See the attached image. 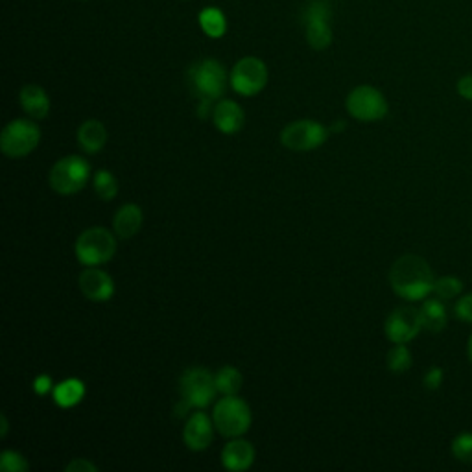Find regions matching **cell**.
Instances as JSON below:
<instances>
[{"label": "cell", "mask_w": 472, "mask_h": 472, "mask_svg": "<svg viewBox=\"0 0 472 472\" xmlns=\"http://www.w3.org/2000/svg\"><path fill=\"white\" fill-rule=\"evenodd\" d=\"M390 282L397 295L408 301H421L434 292L436 277L428 263L419 255H403L392 266Z\"/></svg>", "instance_id": "obj_1"}, {"label": "cell", "mask_w": 472, "mask_h": 472, "mask_svg": "<svg viewBox=\"0 0 472 472\" xmlns=\"http://www.w3.org/2000/svg\"><path fill=\"white\" fill-rule=\"evenodd\" d=\"M189 85L199 102H214L226 93L227 72L220 61L207 58L189 69Z\"/></svg>", "instance_id": "obj_2"}, {"label": "cell", "mask_w": 472, "mask_h": 472, "mask_svg": "<svg viewBox=\"0 0 472 472\" xmlns=\"http://www.w3.org/2000/svg\"><path fill=\"white\" fill-rule=\"evenodd\" d=\"M212 421L224 438H240L251 426V408L236 395H226L214 406Z\"/></svg>", "instance_id": "obj_3"}, {"label": "cell", "mask_w": 472, "mask_h": 472, "mask_svg": "<svg viewBox=\"0 0 472 472\" xmlns=\"http://www.w3.org/2000/svg\"><path fill=\"white\" fill-rule=\"evenodd\" d=\"M78 261L85 266H100L109 263L116 251V238L104 227L83 231L74 245Z\"/></svg>", "instance_id": "obj_4"}, {"label": "cell", "mask_w": 472, "mask_h": 472, "mask_svg": "<svg viewBox=\"0 0 472 472\" xmlns=\"http://www.w3.org/2000/svg\"><path fill=\"white\" fill-rule=\"evenodd\" d=\"M89 162L79 155H69L60 159L51 170V187L61 196H70L89 183Z\"/></svg>", "instance_id": "obj_5"}, {"label": "cell", "mask_w": 472, "mask_h": 472, "mask_svg": "<svg viewBox=\"0 0 472 472\" xmlns=\"http://www.w3.org/2000/svg\"><path fill=\"white\" fill-rule=\"evenodd\" d=\"M180 392L190 408L201 410L208 406L218 393L217 375H212L205 367H190L180 378Z\"/></svg>", "instance_id": "obj_6"}, {"label": "cell", "mask_w": 472, "mask_h": 472, "mask_svg": "<svg viewBox=\"0 0 472 472\" xmlns=\"http://www.w3.org/2000/svg\"><path fill=\"white\" fill-rule=\"evenodd\" d=\"M41 141V130L35 122L26 118L12 120L0 135V150L12 159L26 157Z\"/></svg>", "instance_id": "obj_7"}, {"label": "cell", "mask_w": 472, "mask_h": 472, "mask_svg": "<svg viewBox=\"0 0 472 472\" xmlns=\"http://www.w3.org/2000/svg\"><path fill=\"white\" fill-rule=\"evenodd\" d=\"M329 132L325 125L314 120H297L288 124L282 134H281V143L284 148L293 150V152H310L319 148L327 139Z\"/></svg>", "instance_id": "obj_8"}, {"label": "cell", "mask_w": 472, "mask_h": 472, "mask_svg": "<svg viewBox=\"0 0 472 472\" xmlns=\"http://www.w3.org/2000/svg\"><path fill=\"white\" fill-rule=\"evenodd\" d=\"M268 83V67L259 58H242L231 72L233 89L242 97L259 95Z\"/></svg>", "instance_id": "obj_9"}, {"label": "cell", "mask_w": 472, "mask_h": 472, "mask_svg": "<svg viewBox=\"0 0 472 472\" xmlns=\"http://www.w3.org/2000/svg\"><path fill=\"white\" fill-rule=\"evenodd\" d=\"M347 111L360 122H376L388 115V100L371 85H360L347 97Z\"/></svg>", "instance_id": "obj_10"}, {"label": "cell", "mask_w": 472, "mask_h": 472, "mask_svg": "<svg viewBox=\"0 0 472 472\" xmlns=\"http://www.w3.org/2000/svg\"><path fill=\"white\" fill-rule=\"evenodd\" d=\"M330 5L327 0H314L305 14V32L307 41L314 51H325L332 42L330 30Z\"/></svg>", "instance_id": "obj_11"}, {"label": "cell", "mask_w": 472, "mask_h": 472, "mask_svg": "<svg viewBox=\"0 0 472 472\" xmlns=\"http://www.w3.org/2000/svg\"><path fill=\"white\" fill-rule=\"evenodd\" d=\"M384 329H385V336H388L393 343H408L422 329L421 310L412 307L395 309L388 316V319H385Z\"/></svg>", "instance_id": "obj_12"}, {"label": "cell", "mask_w": 472, "mask_h": 472, "mask_svg": "<svg viewBox=\"0 0 472 472\" xmlns=\"http://www.w3.org/2000/svg\"><path fill=\"white\" fill-rule=\"evenodd\" d=\"M79 290L81 293L91 299V301H109L115 293V282L111 275L100 268L89 266L79 275Z\"/></svg>", "instance_id": "obj_13"}, {"label": "cell", "mask_w": 472, "mask_h": 472, "mask_svg": "<svg viewBox=\"0 0 472 472\" xmlns=\"http://www.w3.org/2000/svg\"><path fill=\"white\" fill-rule=\"evenodd\" d=\"M214 421L208 419L207 413L203 412H196L189 417L187 424H185V430H183V440L185 445L194 450H205L210 443H212V436H214Z\"/></svg>", "instance_id": "obj_14"}, {"label": "cell", "mask_w": 472, "mask_h": 472, "mask_svg": "<svg viewBox=\"0 0 472 472\" xmlns=\"http://www.w3.org/2000/svg\"><path fill=\"white\" fill-rule=\"evenodd\" d=\"M212 120H214V125H217L222 134L235 135L244 127L245 115H244V109L236 102L222 100L217 104V107L212 109Z\"/></svg>", "instance_id": "obj_15"}, {"label": "cell", "mask_w": 472, "mask_h": 472, "mask_svg": "<svg viewBox=\"0 0 472 472\" xmlns=\"http://www.w3.org/2000/svg\"><path fill=\"white\" fill-rule=\"evenodd\" d=\"M113 227L118 238L127 240L135 236L143 227V208L135 203L122 205L115 214Z\"/></svg>", "instance_id": "obj_16"}, {"label": "cell", "mask_w": 472, "mask_h": 472, "mask_svg": "<svg viewBox=\"0 0 472 472\" xmlns=\"http://www.w3.org/2000/svg\"><path fill=\"white\" fill-rule=\"evenodd\" d=\"M253 461H255V449L245 440L235 438L222 450V463L227 470H235V472L245 470L253 465Z\"/></svg>", "instance_id": "obj_17"}, {"label": "cell", "mask_w": 472, "mask_h": 472, "mask_svg": "<svg viewBox=\"0 0 472 472\" xmlns=\"http://www.w3.org/2000/svg\"><path fill=\"white\" fill-rule=\"evenodd\" d=\"M21 106L32 118H47L51 113V98L41 85L30 83L21 89Z\"/></svg>", "instance_id": "obj_18"}, {"label": "cell", "mask_w": 472, "mask_h": 472, "mask_svg": "<svg viewBox=\"0 0 472 472\" xmlns=\"http://www.w3.org/2000/svg\"><path fill=\"white\" fill-rule=\"evenodd\" d=\"M78 143L83 152L98 153L107 143V130L100 120H85L78 130Z\"/></svg>", "instance_id": "obj_19"}, {"label": "cell", "mask_w": 472, "mask_h": 472, "mask_svg": "<svg viewBox=\"0 0 472 472\" xmlns=\"http://www.w3.org/2000/svg\"><path fill=\"white\" fill-rule=\"evenodd\" d=\"M85 397V384L79 378H67L54 388V403L60 408H72Z\"/></svg>", "instance_id": "obj_20"}, {"label": "cell", "mask_w": 472, "mask_h": 472, "mask_svg": "<svg viewBox=\"0 0 472 472\" xmlns=\"http://www.w3.org/2000/svg\"><path fill=\"white\" fill-rule=\"evenodd\" d=\"M422 329L430 332H441L447 327V309L440 299H428L421 309Z\"/></svg>", "instance_id": "obj_21"}, {"label": "cell", "mask_w": 472, "mask_h": 472, "mask_svg": "<svg viewBox=\"0 0 472 472\" xmlns=\"http://www.w3.org/2000/svg\"><path fill=\"white\" fill-rule=\"evenodd\" d=\"M198 21H199L203 33H207L212 39H220L227 32V19H226L224 12L218 10V8L210 6V8L201 10Z\"/></svg>", "instance_id": "obj_22"}, {"label": "cell", "mask_w": 472, "mask_h": 472, "mask_svg": "<svg viewBox=\"0 0 472 472\" xmlns=\"http://www.w3.org/2000/svg\"><path fill=\"white\" fill-rule=\"evenodd\" d=\"M242 384H244V376L233 366H226L217 373L218 392H222L224 395H236L242 388Z\"/></svg>", "instance_id": "obj_23"}, {"label": "cell", "mask_w": 472, "mask_h": 472, "mask_svg": "<svg viewBox=\"0 0 472 472\" xmlns=\"http://www.w3.org/2000/svg\"><path fill=\"white\" fill-rule=\"evenodd\" d=\"M95 192L100 199L111 201L118 192V183L109 170H100L95 176Z\"/></svg>", "instance_id": "obj_24"}, {"label": "cell", "mask_w": 472, "mask_h": 472, "mask_svg": "<svg viewBox=\"0 0 472 472\" xmlns=\"http://www.w3.org/2000/svg\"><path fill=\"white\" fill-rule=\"evenodd\" d=\"M388 367L392 373H406L412 367V353L406 343H395V347L388 353Z\"/></svg>", "instance_id": "obj_25"}, {"label": "cell", "mask_w": 472, "mask_h": 472, "mask_svg": "<svg viewBox=\"0 0 472 472\" xmlns=\"http://www.w3.org/2000/svg\"><path fill=\"white\" fill-rule=\"evenodd\" d=\"M461 290H463V282L459 277H454V275H445V277L438 279L434 284V292L441 299H452V297L459 295Z\"/></svg>", "instance_id": "obj_26"}, {"label": "cell", "mask_w": 472, "mask_h": 472, "mask_svg": "<svg viewBox=\"0 0 472 472\" xmlns=\"http://www.w3.org/2000/svg\"><path fill=\"white\" fill-rule=\"evenodd\" d=\"M0 468L6 472H24L28 470V461L15 450H5L0 456Z\"/></svg>", "instance_id": "obj_27"}, {"label": "cell", "mask_w": 472, "mask_h": 472, "mask_svg": "<svg viewBox=\"0 0 472 472\" xmlns=\"http://www.w3.org/2000/svg\"><path fill=\"white\" fill-rule=\"evenodd\" d=\"M452 454L463 463H472V434H461L452 443Z\"/></svg>", "instance_id": "obj_28"}, {"label": "cell", "mask_w": 472, "mask_h": 472, "mask_svg": "<svg viewBox=\"0 0 472 472\" xmlns=\"http://www.w3.org/2000/svg\"><path fill=\"white\" fill-rule=\"evenodd\" d=\"M456 316L467 323H472V293L459 299L456 305Z\"/></svg>", "instance_id": "obj_29"}, {"label": "cell", "mask_w": 472, "mask_h": 472, "mask_svg": "<svg viewBox=\"0 0 472 472\" xmlns=\"http://www.w3.org/2000/svg\"><path fill=\"white\" fill-rule=\"evenodd\" d=\"M67 472H98V467L95 463H91L89 459L85 458H78V459H72L67 468Z\"/></svg>", "instance_id": "obj_30"}, {"label": "cell", "mask_w": 472, "mask_h": 472, "mask_svg": "<svg viewBox=\"0 0 472 472\" xmlns=\"http://www.w3.org/2000/svg\"><path fill=\"white\" fill-rule=\"evenodd\" d=\"M52 388H54V382H52V378H51L49 375H39V376L33 380V392H35L37 395H41V397L51 393Z\"/></svg>", "instance_id": "obj_31"}, {"label": "cell", "mask_w": 472, "mask_h": 472, "mask_svg": "<svg viewBox=\"0 0 472 472\" xmlns=\"http://www.w3.org/2000/svg\"><path fill=\"white\" fill-rule=\"evenodd\" d=\"M443 384V371L440 367H432L424 376V385L428 390H438Z\"/></svg>", "instance_id": "obj_32"}, {"label": "cell", "mask_w": 472, "mask_h": 472, "mask_svg": "<svg viewBox=\"0 0 472 472\" xmlns=\"http://www.w3.org/2000/svg\"><path fill=\"white\" fill-rule=\"evenodd\" d=\"M458 93H459V97H463L465 100H472V74L463 76V78L458 81Z\"/></svg>", "instance_id": "obj_33"}, {"label": "cell", "mask_w": 472, "mask_h": 472, "mask_svg": "<svg viewBox=\"0 0 472 472\" xmlns=\"http://www.w3.org/2000/svg\"><path fill=\"white\" fill-rule=\"evenodd\" d=\"M346 125H347L346 122H336V124L330 127V132H332V134H341L343 130H346Z\"/></svg>", "instance_id": "obj_34"}, {"label": "cell", "mask_w": 472, "mask_h": 472, "mask_svg": "<svg viewBox=\"0 0 472 472\" xmlns=\"http://www.w3.org/2000/svg\"><path fill=\"white\" fill-rule=\"evenodd\" d=\"M0 422H3V430H0V436L6 438V434H8V419H6V415H0Z\"/></svg>", "instance_id": "obj_35"}, {"label": "cell", "mask_w": 472, "mask_h": 472, "mask_svg": "<svg viewBox=\"0 0 472 472\" xmlns=\"http://www.w3.org/2000/svg\"><path fill=\"white\" fill-rule=\"evenodd\" d=\"M468 358H470V362H472V336H470V339H468Z\"/></svg>", "instance_id": "obj_36"}]
</instances>
